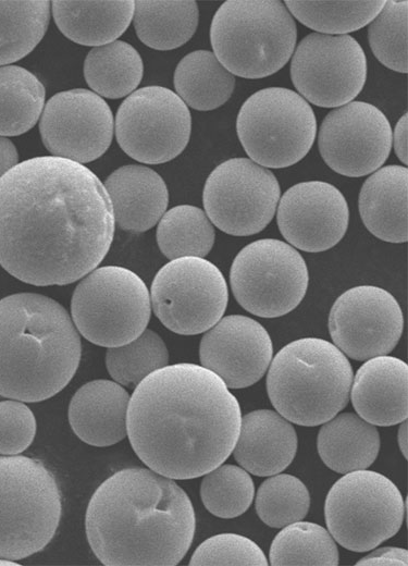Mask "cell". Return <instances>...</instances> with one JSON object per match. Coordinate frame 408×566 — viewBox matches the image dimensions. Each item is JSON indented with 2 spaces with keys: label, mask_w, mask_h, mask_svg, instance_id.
I'll return each mask as SVG.
<instances>
[{
  "label": "cell",
  "mask_w": 408,
  "mask_h": 566,
  "mask_svg": "<svg viewBox=\"0 0 408 566\" xmlns=\"http://www.w3.org/2000/svg\"><path fill=\"white\" fill-rule=\"evenodd\" d=\"M114 227L104 185L78 162L36 157L0 179V266L25 283L85 276L108 254Z\"/></svg>",
  "instance_id": "6da1fadb"
},
{
  "label": "cell",
  "mask_w": 408,
  "mask_h": 566,
  "mask_svg": "<svg viewBox=\"0 0 408 566\" xmlns=\"http://www.w3.org/2000/svg\"><path fill=\"white\" fill-rule=\"evenodd\" d=\"M240 407L225 383L195 364L164 366L129 397L126 431L139 459L171 479H191L223 464L236 444Z\"/></svg>",
  "instance_id": "7a4b0ae2"
},
{
  "label": "cell",
  "mask_w": 408,
  "mask_h": 566,
  "mask_svg": "<svg viewBox=\"0 0 408 566\" xmlns=\"http://www.w3.org/2000/svg\"><path fill=\"white\" fill-rule=\"evenodd\" d=\"M195 527L185 491L146 468H125L104 480L85 516L90 549L108 566L176 565L190 547Z\"/></svg>",
  "instance_id": "3957f363"
},
{
  "label": "cell",
  "mask_w": 408,
  "mask_h": 566,
  "mask_svg": "<svg viewBox=\"0 0 408 566\" xmlns=\"http://www.w3.org/2000/svg\"><path fill=\"white\" fill-rule=\"evenodd\" d=\"M82 344L66 309L35 293L0 299V395L35 403L73 378Z\"/></svg>",
  "instance_id": "277c9868"
},
{
  "label": "cell",
  "mask_w": 408,
  "mask_h": 566,
  "mask_svg": "<svg viewBox=\"0 0 408 566\" xmlns=\"http://www.w3.org/2000/svg\"><path fill=\"white\" fill-rule=\"evenodd\" d=\"M353 378L351 365L334 344L305 337L285 345L271 360L267 391L285 419L318 426L347 405Z\"/></svg>",
  "instance_id": "5b68a950"
},
{
  "label": "cell",
  "mask_w": 408,
  "mask_h": 566,
  "mask_svg": "<svg viewBox=\"0 0 408 566\" xmlns=\"http://www.w3.org/2000/svg\"><path fill=\"white\" fill-rule=\"evenodd\" d=\"M210 39L214 56L231 74L261 78L290 59L297 27L282 1L228 0L212 19Z\"/></svg>",
  "instance_id": "8992f818"
},
{
  "label": "cell",
  "mask_w": 408,
  "mask_h": 566,
  "mask_svg": "<svg viewBox=\"0 0 408 566\" xmlns=\"http://www.w3.org/2000/svg\"><path fill=\"white\" fill-rule=\"evenodd\" d=\"M61 494L38 459L0 456V558L17 561L41 551L61 518Z\"/></svg>",
  "instance_id": "52a82bcc"
},
{
  "label": "cell",
  "mask_w": 408,
  "mask_h": 566,
  "mask_svg": "<svg viewBox=\"0 0 408 566\" xmlns=\"http://www.w3.org/2000/svg\"><path fill=\"white\" fill-rule=\"evenodd\" d=\"M71 313L77 331L92 344L121 346L146 330L150 293L144 281L124 267L96 268L75 287Z\"/></svg>",
  "instance_id": "ba28073f"
},
{
  "label": "cell",
  "mask_w": 408,
  "mask_h": 566,
  "mask_svg": "<svg viewBox=\"0 0 408 566\" xmlns=\"http://www.w3.org/2000/svg\"><path fill=\"white\" fill-rule=\"evenodd\" d=\"M236 131L252 161L264 168H287L300 161L317 134L314 112L299 94L270 87L252 94L240 107Z\"/></svg>",
  "instance_id": "9c48e42d"
},
{
  "label": "cell",
  "mask_w": 408,
  "mask_h": 566,
  "mask_svg": "<svg viewBox=\"0 0 408 566\" xmlns=\"http://www.w3.org/2000/svg\"><path fill=\"white\" fill-rule=\"evenodd\" d=\"M405 503L398 488L371 470L345 473L330 489L324 505L327 529L343 547L367 552L397 533Z\"/></svg>",
  "instance_id": "30bf717a"
},
{
  "label": "cell",
  "mask_w": 408,
  "mask_h": 566,
  "mask_svg": "<svg viewBox=\"0 0 408 566\" xmlns=\"http://www.w3.org/2000/svg\"><path fill=\"white\" fill-rule=\"evenodd\" d=\"M238 304L255 316L276 318L295 309L307 292L305 259L289 244L262 238L246 245L234 258L230 272Z\"/></svg>",
  "instance_id": "8fae6325"
},
{
  "label": "cell",
  "mask_w": 408,
  "mask_h": 566,
  "mask_svg": "<svg viewBox=\"0 0 408 566\" xmlns=\"http://www.w3.org/2000/svg\"><path fill=\"white\" fill-rule=\"evenodd\" d=\"M149 293L157 318L182 335L209 330L222 318L228 300L222 272L201 257H181L164 264Z\"/></svg>",
  "instance_id": "7c38bea8"
},
{
  "label": "cell",
  "mask_w": 408,
  "mask_h": 566,
  "mask_svg": "<svg viewBox=\"0 0 408 566\" xmlns=\"http://www.w3.org/2000/svg\"><path fill=\"white\" fill-rule=\"evenodd\" d=\"M281 197L275 175L247 158H232L208 176L202 194L206 214L218 229L235 236L262 231Z\"/></svg>",
  "instance_id": "4fadbf2b"
},
{
  "label": "cell",
  "mask_w": 408,
  "mask_h": 566,
  "mask_svg": "<svg viewBox=\"0 0 408 566\" xmlns=\"http://www.w3.org/2000/svg\"><path fill=\"white\" fill-rule=\"evenodd\" d=\"M191 118L171 89L147 86L133 91L115 116V136L133 159L158 164L177 157L187 146Z\"/></svg>",
  "instance_id": "5bb4252c"
},
{
  "label": "cell",
  "mask_w": 408,
  "mask_h": 566,
  "mask_svg": "<svg viewBox=\"0 0 408 566\" xmlns=\"http://www.w3.org/2000/svg\"><path fill=\"white\" fill-rule=\"evenodd\" d=\"M290 77L309 102L338 108L355 99L367 79V58L349 35L312 33L300 40L292 57Z\"/></svg>",
  "instance_id": "9a60e30c"
},
{
  "label": "cell",
  "mask_w": 408,
  "mask_h": 566,
  "mask_svg": "<svg viewBox=\"0 0 408 566\" xmlns=\"http://www.w3.org/2000/svg\"><path fill=\"white\" fill-rule=\"evenodd\" d=\"M404 318L395 297L384 288L360 285L345 291L329 315L335 346L356 360L387 355L397 345Z\"/></svg>",
  "instance_id": "2e32d148"
},
{
  "label": "cell",
  "mask_w": 408,
  "mask_h": 566,
  "mask_svg": "<svg viewBox=\"0 0 408 566\" xmlns=\"http://www.w3.org/2000/svg\"><path fill=\"white\" fill-rule=\"evenodd\" d=\"M318 146L335 172L359 177L380 169L392 148V128L375 106L350 101L330 111L321 123Z\"/></svg>",
  "instance_id": "e0dca14e"
},
{
  "label": "cell",
  "mask_w": 408,
  "mask_h": 566,
  "mask_svg": "<svg viewBox=\"0 0 408 566\" xmlns=\"http://www.w3.org/2000/svg\"><path fill=\"white\" fill-rule=\"evenodd\" d=\"M39 132L55 157L87 163L103 155L113 136V116L108 103L87 89H71L52 96L40 116Z\"/></svg>",
  "instance_id": "ac0fdd59"
},
{
  "label": "cell",
  "mask_w": 408,
  "mask_h": 566,
  "mask_svg": "<svg viewBox=\"0 0 408 566\" xmlns=\"http://www.w3.org/2000/svg\"><path fill=\"white\" fill-rule=\"evenodd\" d=\"M277 226L294 248L308 253L324 251L345 235L349 209L343 194L322 181L301 182L280 197Z\"/></svg>",
  "instance_id": "d6986e66"
},
{
  "label": "cell",
  "mask_w": 408,
  "mask_h": 566,
  "mask_svg": "<svg viewBox=\"0 0 408 566\" xmlns=\"http://www.w3.org/2000/svg\"><path fill=\"white\" fill-rule=\"evenodd\" d=\"M273 356L268 331L255 319L230 315L211 327L200 341L201 366L214 372L228 389L259 381Z\"/></svg>",
  "instance_id": "ffe728a7"
},
{
  "label": "cell",
  "mask_w": 408,
  "mask_h": 566,
  "mask_svg": "<svg viewBox=\"0 0 408 566\" xmlns=\"http://www.w3.org/2000/svg\"><path fill=\"white\" fill-rule=\"evenodd\" d=\"M408 367L392 356L368 359L353 378L351 403L360 416L373 426H392L408 416Z\"/></svg>",
  "instance_id": "44dd1931"
},
{
  "label": "cell",
  "mask_w": 408,
  "mask_h": 566,
  "mask_svg": "<svg viewBox=\"0 0 408 566\" xmlns=\"http://www.w3.org/2000/svg\"><path fill=\"white\" fill-rule=\"evenodd\" d=\"M296 452V431L279 413L258 409L242 417L233 455L247 472L260 477L280 473Z\"/></svg>",
  "instance_id": "7402d4cb"
},
{
  "label": "cell",
  "mask_w": 408,
  "mask_h": 566,
  "mask_svg": "<svg viewBox=\"0 0 408 566\" xmlns=\"http://www.w3.org/2000/svg\"><path fill=\"white\" fill-rule=\"evenodd\" d=\"M127 391L118 382L94 380L81 386L69 405V422L74 433L92 446H110L126 434L129 402Z\"/></svg>",
  "instance_id": "603a6c76"
},
{
  "label": "cell",
  "mask_w": 408,
  "mask_h": 566,
  "mask_svg": "<svg viewBox=\"0 0 408 566\" xmlns=\"http://www.w3.org/2000/svg\"><path fill=\"white\" fill-rule=\"evenodd\" d=\"M103 185L112 204L115 224L124 231L145 232L156 225L166 210V185L150 168L121 167Z\"/></svg>",
  "instance_id": "cb8c5ba5"
},
{
  "label": "cell",
  "mask_w": 408,
  "mask_h": 566,
  "mask_svg": "<svg viewBox=\"0 0 408 566\" xmlns=\"http://www.w3.org/2000/svg\"><path fill=\"white\" fill-rule=\"evenodd\" d=\"M407 188L408 170L396 164L378 169L363 182L359 212L375 237L390 243L407 241Z\"/></svg>",
  "instance_id": "d4e9b609"
},
{
  "label": "cell",
  "mask_w": 408,
  "mask_h": 566,
  "mask_svg": "<svg viewBox=\"0 0 408 566\" xmlns=\"http://www.w3.org/2000/svg\"><path fill=\"white\" fill-rule=\"evenodd\" d=\"M52 14L59 29L85 46L114 41L128 27L134 1H53Z\"/></svg>",
  "instance_id": "484cf974"
},
{
  "label": "cell",
  "mask_w": 408,
  "mask_h": 566,
  "mask_svg": "<svg viewBox=\"0 0 408 566\" xmlns=\"http://www.w3.org/2000/svg\"><path fill=\"white\" fill-rule=\"evenodd\" d=\"M318 452L322 462L338 473L367 469L380 450L375 426L353 413H343L322 423Z\"/></svg>",
  "instance_id": "4316f807"
},
{
  "label": "cell",
  "mask_w": 408,
  "mask_h": 566,
  "mask_svg": "<svg viewBox=\"0 0 408 566\" xmlns=\"http://www.w3.org/2000/svg\"><path fill=\"white\" fill-rule=\"evenodd\" d=\"M174 87L186 106L209 111L230 99L235 88V77L213 52L197 50L178 62L174 72Z\"/></svg>",
  "instance_id": "83f0119b"
},
{
  "label": "cell",
  "mask_w": 408,
  "mask_h": 566,
  "mask_svg": "<svg viewBox=\"0 0 408 566\" xmlns=\"http://www.w3.org/2000/svg\"><path fill=\"white\" fill-rule=\"evenodd\" d=\"M198 17L196 1H134L136 34L152 49L171 50L187 42Z\"/></svg>",
  "instance_id": "f1b7e54d"
},
{
  "label": "cell",
  "mask_w": 408,
  "mask_h": 566,
  "mask_svg": "<svg viewBox=\"0 0 408 566\" xmlns=\"http://www.w3.org/2000/svg\"><path fill=\"white\" fill-rule=\"evenodd\" d=\"M143 61L129 44L114 40L92 48L84 62V76L97 95L116 99L132 94L143 77Z\"/></svg>",
  "instance_id": "f546056e"
},
{
  "label": "cell",
  "mask_w": 408,
  "mask_h": 566,
  "mask_svg": "<svg viewBox=\"0 0 408 566\" xmlns=\"http://www.w3.org/2000/svg\"><path fill=\"white\" fill-rule=\"evenodd\" d=\"M45 87L29 71L0 66V136H17L38 121L45 104Z\"/></svg>",
  "instance_id": "4dcf8cb0"
},
{
  "label": "cell",
  "mask_w": 408,
  "mask_h": 566,
  "mask_svg": "<svg viewBox=\"0 0 408 566\" xmlns=\"http://www.w3.org/2000/svg\"><path fill=\"white\" fill-rule=\"evenodd\" d=\"M214 229L206 212L198 207L180 205L161 217L157 242L161 253L173 260L208 255L214 244Z\"/></svg>",
  "instance_id": "1f68e13d"
},
{
  "label": "cell",
  "mask_w": 408,
  "mask_h": 566,
  "mask_svg": "<svg viewBox=\"0 0 408 566\" xmlns=\"http://www.w3.org/2000/svg\"><path fill=\"white\" fill-rule=\"evenodd\" d=\"M49 1H0V65L27 56L44 37Z\"/></svg>",
  "instance_id": "d6a6232c"
},
{
  "label": "cell",
  "mask_w": 408,
  "mask_h": 566,
  "mask_svg": "<svg viewBox=\"0 0 408 566\" xmlns=\"http://www.w3.org/2000/svg\"><path fill=\"white\" fill-rule=\"evenodd\" d=\"M271 565H337L338 551L329 531L320 525L296 521L285 526L272 541Z\"/></svg>",
  "instance_id": "836d02e7"
},
{
  "label": "cell",
  "mask_w": 408,
  "mask_h": 566,
  "mask_svg": "<svg viewBox=\"0 0 408 566\" xmlns=\"http://www.w3.org/2000/svg\"><path fill=\"white\" fill-rule=\"evenodd\" d=\"M385 1H285L301 24L326 35H347L369 24Z\"/></svg>",
  "instance_id": "e575fe53"
},
{
  "label": "cell",
  "mask_w": 408,
  "mask_h": 566,
  "mask_svg": "<svg viewBox=\"0 0 408 566\" xmlns=\"http://www.w3.org/2000/svg\"><path fill=\"white\" fill-rule=\"evenodd\" d=\"M169 352L163 340L152 330H145L135 340L108 347L106 366L112 379L121 385H137L151 372L164 367Z\"/></svg>",
  "instance_id": "d590c367"
},
{
  "label": "cell",
  "mask_w": 408,
  "mask_h": 566,
  "mask_svg": "<svg viewBox=\"0 0 408 566\" xmlns=\"http://www.w3.org/2000/svg\"><path fill=\"white\" fill-rule=\"evenodd\" d=\"M203 476L200 496L212 515L225 519L235 518L251 505L255 485L244 468L221 464Z\"/></svg>",
  "instance_id": "8d00e7d4"
},
{
  "label": "cell",
  "mask_w": 408,
  "mask_h": 566,
  "mask_svg": "<svg viewBox=\"0 0 408 566\" xmlns=\"http://www.w3.org/2000/svg\"><path fill=\"white\" fill-rule=\"evenodd\" d=\"M310 495L305 483L287 473L264 480L256 494V512L269 527L283 528L305 518Z\"/></svg>",
  "instance_id": "74e56055"
},
{
  "label": "cell",
  "mask_w": 408,
  "mask_h": 566,
  "mask_svg": "<svg viewBox=\"0 0 408 566\" xmlns=\"http://www.w3.org/2000/svg\"><path fill=\"white\" fill-rule=\"evenodd\" d=\"M407 0L385 1L379 14L369 23L368 38L376 59L386 67L407 73Z\"/></svg>",
  "instance_id": "f35d334b"
},
{
  "label": "cell",
  "mask_w": 408,
  "mask_h": 566,
  "mask_svg": "<svg viewBox=\"0 0 408 566\" xmlns=\"http://www.w3.org/2000/svg\"><path fill=\"white\" fill-rule=\"evenodd\" d=\"M189 565H268L263 551L250 539L221 533L203 541L194 552Z\"/></svg>",
  "instance_id": "ab89813d"
},
{
  "label": "cell",
  "mask_w": 408,
  "mask_h": 566,
  "mask_svg": "<svg viewBox=\"0 0 408 566\" xmlns=\"http://www.w3.org/2000/svg\"><path fill=\"white\" fill-rule=\"evenodd\" d=\"M36 434L33 411L21 401L0 402V454L17 455L25 451Z\"/></svg>",
  "instance_id": "60d3db41"
},
{
  "label": "cell",
  "mask_w": 408,
  "mask_h": 566,
  "mask_svg": "<svg viewBox=\"0 0 408 566\" xmlns=\"http://www.w3.org/2000/svg\"><path fill=\"white\" fill-rule=\"evenodd\" d=\"M356 565H408V554L400 547H381L360 558Z\"/></svg>",
  "instance_id": "b9f144b4"
},
{
  "label": "cell",
  "mask_w": 408,
  "mask_h": 566,
  "mask_svg": "<svg viewBox=\"0 0 408 566\" xmlns=\"http://www.w3.org/2000/svg\"><path fill=\"white\" fill-rule=\"evenodd\" d=\"M407 128V113H405L398 120L394 130V136H392V140L394 142L395 153L404 164H407L408 162Z\"/></svg>",
  "instance_id": "7bdbcfd3"
},
{
  "label": "cell",
  "mask_w": 408,
  "mask_h": 566,
  "mask_svg": "<svg viewBox=\"0 0 408 566\" xmlns=\"http://www.w3.org/2000/svg\"><path fill=\"white\" fill-rule=\"evenodd\" d=\"M18 155L14 144L0 136V179L17 164Z\"/></svg>",
  "instance_id": "ee69618b"
},
{
  "label": "cell",
  "mask_w": 408,
  "mask_h": 566,
  "mask_svg": "<svg viewBox=\"0 0 408 566\" xmlns=\"http://www.w3.org/2000/svg\"><path fill=\"white\" fill-rule=\"evenodd\" d=\"M399 450L401 451L404 457H407V421L404 420L398 429L397 434Z\"/></svg>",
  "instance_id": "f6af8a7d"
},
{
  "label": "cell",
  "mask_w": 408,
  "mask_h": 566,
  "mask_svg": "<svg viewBox=\"0 0 408 566\" xmlns=\"http://www.w3.org/2000/svg\"><path fill=\"white\" fill-rule=\"evenodd\" d=\"M0 565H17V564L12 562L11 559L0 558Z\"/></svg>",
  "instance_id": "bcb514c9"
}]
</instances>
